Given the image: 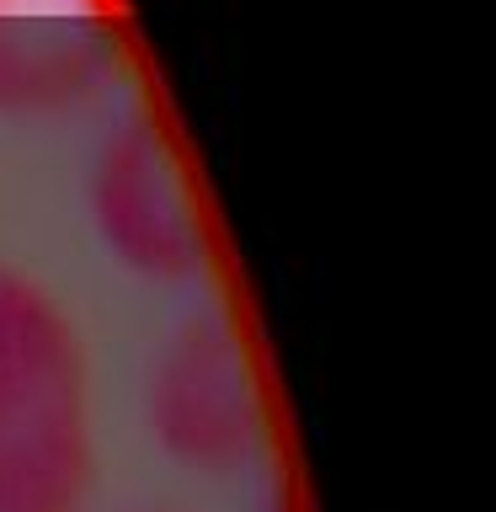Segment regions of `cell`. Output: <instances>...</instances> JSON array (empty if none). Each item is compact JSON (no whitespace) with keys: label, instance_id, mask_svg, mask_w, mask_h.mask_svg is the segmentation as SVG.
Segmentation results:
<instances>
[{"label":"cell","instance_id":"obj_2","mask_svg":"<svg viewBox=\"0 0 496 512\" xmlns=\"http://www.w3.org/2000/svg\"><path fill=\"white\" fill-rule=\"evenodd\" d=\"M86 208L102 251L134 278L182 283L203 267V214L155 112H134L96 144Z\"/></svg>","mask_w":496,"mask_h":512},{"label":"cell","instance_id":"obj_3","mask_svg":"<svg viewBox=\"0 0 496 512\" xmlns=\"http://www.w3.org/2000/svg\"><path fill=\"white\" fill-rule=\"evenodd\" d=\"M118 70V32L107 0H0V112L86 107Z\"/></svg>","mask_w":496,"mask_h":512},{"label":"cell","instance_id":"obj_5","mask_svg":"<svg viewBox=\"0 0 496 512\" xmlns=\"http://www.w3.org/2000/svg\"><path fill=\"white\" fill-rule=\"evenodd\" d=\"M91 486V406H59L0 432V512H86Z\"/></svg>","mask_w":496,"mask_h":512},{"label":"cell","instance_id":"obj_1","mask_svg":"<svg viewBox=\"0 0 496 512\" xmlns=\"http://www.w3.org/2000/svg\"><path fill=\"white\" fill-rule=\"evenodd\" d=\"M150 443L187 475H235L262 448V384L246 336L219 315L182 320L144 368Z\"/></svg>","mask_w":496,"mask_h":512},{"label":"cell","instance_id":"obj_4","mask_svg":"<svg viewBox=\"0 0 496 512\" xmlns=\"http://www.w3.org/2000/svg\"><path fill=\"white\" fill-rule=\"evenodd\" d=\"M59 406H91L80 326L43 278L0 262V432Z\"/></svg>","mask_w":496,"mask_h":512}]
</instances>
